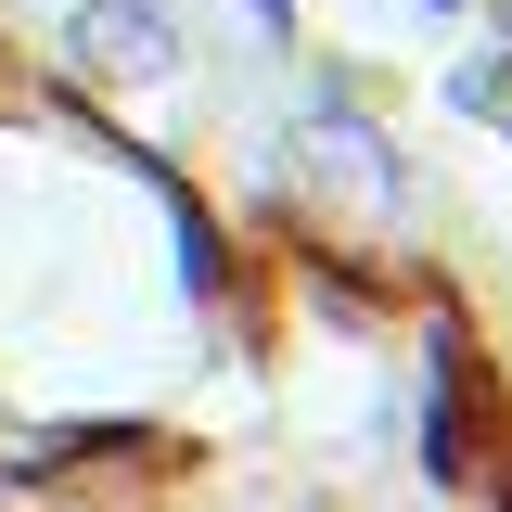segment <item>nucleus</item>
<instances>
[{"label":"nucleus","mask_w":512,"mask_h":512,"mask_svg":"<svg viewBox=\"0 0 512 512\" xmlns=\"http://www.w3.org/2000/svg\"><path fill=\"white\" fill-rule=\"evenodd\" d=\"M295 180H308L320 205H346L359 231L410 218V154H397L372 116H346V103H308V116H295Z\"/></svg>","instance_id":"obj_1"},{"label":"nucleus","mask_w":512,"mask_h":512,"mask_svg":"<svg viewBox=\"0 0 512 512\" xmlns=\"http://www.w3.org/2000/svg\"><path fill=\"white\" fill-rule=\"evenodd\" d=\"M77 64L90 77H116V90H154V77H180V26H167V0H77Z\"/></svg>","instance_id":"obj_2"}]
</instances>
